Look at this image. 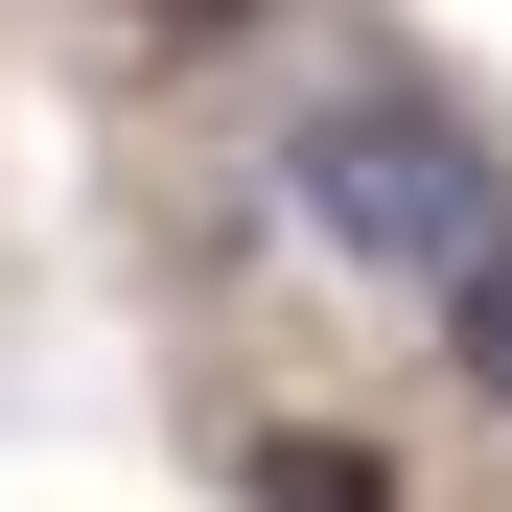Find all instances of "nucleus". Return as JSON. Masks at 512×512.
Returning <instances> with one entry per match:
<instances>
[{
  "mask_svg": "<svg viewBox=\"0 0 512 512\" xmlns=\"http://www.w3.org/2000/svg\"><path fill=\"white\" fill-rule=\"evenodd\" d=\"M280 187H303V233H326V256H373V280H443V256L512 210V163H489L443 94H326V117L280 140Z\"/></svg>",
  "mask_w": 512,
  "mask_h": 512,
  "instance_id": "1",
  "label": "nucleus"
},
{
  "mask_svg": "<svg viewBox=\"0 0 512 512\" xmlns=\"http://www.w3.org/2000/svg\"><path fill=\"white\" fill-rule=\"evenodd\" d=\"M233 489H256V512H396V466L350 443V419H256V443H233Z\"/></svg>",
  "mask_w": 512,
  "mask_h": 512,
  "instance_id": "2",
  "label": "nucleus"
},
{
  "mask_svg": "<svg viewBox=\"0 0 512 512\" xmlns=\"http://www.w3.org/2000/svg\"><path fill=\"white\" fill-rule=\"evenodd\" d=\"M419 303H443V373H466V396L512 419V210H489V233H466V256H443Z\"/></svg>",
  "mask_w": 512,
  "mask_h": 512,
  "instance_id": "3",
  "label": "nucleus"
},
{
  "mask_svg": "<svg viewBox=\"0 0 512 512\" xmlns=\"http://www.w3.org/2000/svg\"><path fill=\"white\" fill-rule=\"evenodd\" d=\"M163 24H233V0H163Z\"/></svg>",
  "mask_w": 512,
  "mask_h": 512,
  "instance_id": "4",
  "label": "nucleus"
}]
</instances>
